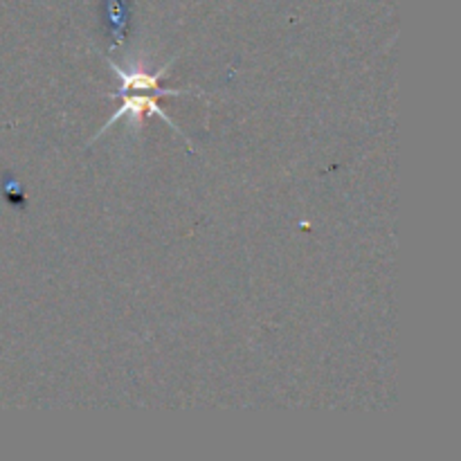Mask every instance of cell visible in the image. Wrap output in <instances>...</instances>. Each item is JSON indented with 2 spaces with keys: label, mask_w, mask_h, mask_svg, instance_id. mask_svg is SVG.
I'll return each instance as SVG.
<instances>
[{
  "label": "cell",
  "mask_w": 461,
  "mask_h": 461,
  "mask_svg": "<svg viewBox=\"0 0 461 461\" xmlns=\"http://www.w3.org/2000/svg\"><path fill=\"white\" fill-rule=\"evenodd\" d=\"M113 70H115L117 77L122 79L120 95L124 102H122L120 111L113 115V120L108 122L104 129H108L113 122H117L120 117H124V115L135 117V120H142V117H149V115H160L167 124H171L169 117L160 111V106H158L156 97L158 95H178V93H183V90L160 88V77L167 68H162V70L156 72V75H147V72H133V75H126V72L120 70L117 66H113Z\"/></svg>",
  "instance_id": "obj_1"
}]
</instances>
